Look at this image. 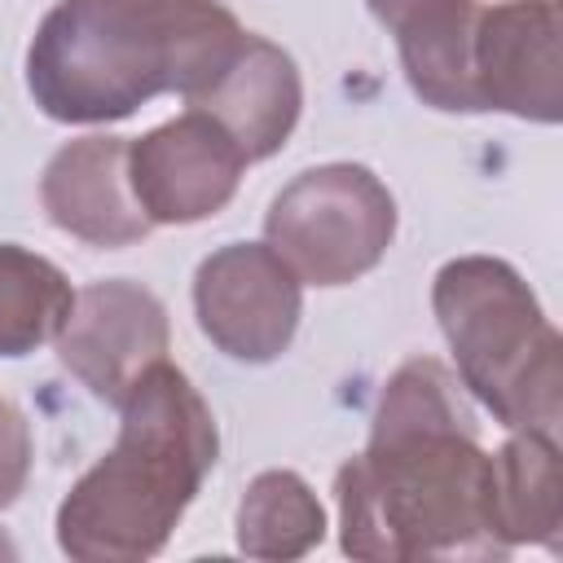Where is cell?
I'll use <instances>...</instances> for the list:
<instances>
[{"instance_id":"cell-6","label":"cell","mask_w":563,"mask_h":563,"mask_svg":"<svg viewBox=\"0 0 563 563\" xmlns=\"http://www.w3.org/2000/svg\"><path fill=\"white\" fill-rule=\"evenodd\" d=\"M198 330L242 365L277 361L303 317V282L268 242H229L194 273Z\"/></svg>"},{"instance_id":"cell-17","label":"cell","mask_w":563,"mask_h":563,"mask_svg":"<svg viewBox=\"0 0 563 563\" xmlns=\"http://www.w3.org/2000/svg\"><path fill=\"white\" fill-rule=\"evenodd\" d=\"M0 554H4V559H13V554H18V550H13V545H9V541H4V537H0Z\"/></svg>"},{"instance_id":"cell-12","label":"cell","mask_w":563,"mask_h":563,"mask_svg":"<svg viewBox=\"0 0 563 563\" xmlns=\"http://www.w3.org/2000/svg\"><path fill=\"white\" fill-rule=\"evenodd\" d=\"M493 515L501 541L515 550L523 541L559 550L563 532V479L559 440L545 431H510L493 453Z\"/></svg>"},{"instance_id":"cell-2","label":"cell","mask_w":563,"mask_h":563,"mask_svg":"<svg viewBox=\"0 0 563 563\" xmlns=\"http://www.w3.org/2000/svg\"><path fill=\"white\" fill-rule=\"evenodd\" d=\"M246 31L220 0H57L26 48V92L57 123H114L211 84Z\"/></svg>"},{"instance_id":"cell-8","label":"cell","mask_w":563,"mask_h":563,"mask_svg":"<svg viewBox=\"0 0 563 563\" xmlns=\"http://www.w3.org/2000/svg\"><path fill=\"white\" fill-rule=\"evenodd\" d=\"M242 172L246 154L202 110H185L128 141V180L150 224H198L224 211Z\"/></svg>"},{"instance_id":"cell-7","label":"cell","mask_w":563,"mask_h":563,"mask_svg":"<svg viewBox=\"0 0 563 563\" xmlns=\"http://www.w3.org/2000/svg\"><path fill=\"white\" fill-rule=\"evenodd\" d=\"M172 325L154 290L128 277L92 282L75 290L70 312L53 339L57 361L106 405H123L132 383L167 356Z\"/></svg>"},{"instance_id":"cell-15","label":"cell","mask_w":563,"mask_h":563,"mask_svg":"<svg viewBox=\"0 0 563 563\" xmlns=\"http://www.w3.org/2000/svg\"><path fill=\"white\" fill-rule=\"evenodd\" d=\"M26 479H31V427L9 400H0V510L22 497Z\"/></svg>"},{"instance_id":"cell-14","label":"cell","mask_w":563,"mask_h":563,"mask_svg":"<svg viewBox=\"0 0 563 563\" xmlns=\"http://www.w3.org/2000/svg\"><path fill=\"white\" fill-rule=\"evenodd\" d=\"M70 299L75 290L53 260L18 242H0V356H31L53 343Z\"/></svg>"},{"instance_id":"cell-11","label":"cell","mask_w":563,"mask_h":563,"mask_svg":"<svg viewBox=\"0 0 563 563\" xmlns=\"http://www.w3.org/2000/svg\"><path fill=\"white\" fill-rule=\"evenodd\" d=\"M189 110L216 119L238 141L246 163H260L277 154L299 123L303 110L299 66L282 44L246 31L233 57L211 75V84L189 97Z\"/></svg>"},{"instance_id":"cell-5","label":"cell","mask_w":563,"mask_h":563,"mask_svg":"<svg viewBox=\"0 0 563 563\" xmlns=\"http://www.w3.org/2000/svg\"><path fill=\"white\" fill-rule=\"evenodd\" d=\"M264 238L299 282L347 286L387 255L396 238V198L361 163H321L273 198Z\"/></svg>"},{"instance_id":"cell-9","label":"cell","mask_w":563,"mask_h":563,"mask_svg":"<svg viewBox=\"0 0 563 563\" xmlns=\"http://www.w3.org/2000/svg\"><path fill=\"white\" fill-rule=\"evenodd\" d=\"M471 84L479 110H501L532 123L563 119L559 4L501 0L479 4L471 35Z\"/></svg>"},{"instance_id":"cell-1","label":"cell","mask_w":563,"mask_h":563,"mask_svg":"<svg viewBox=\"0 0 563 563\" xmlns=\"http://www.w3.org/2000/svg\"><path fill=\"white\" fill-rule=\"evenodd\" d=\"M334 501L339 545L365 563L510 554L493 515V453L453 374L431 356L387 378L365 453L334 475Z\"/></svg>"},{"instance_id":"cell-10","label":"cell","mask_w":563,"mask_h":563,"mask_svg":"<svg viewBox=\"0 0 563 563\" xmlns=\"http://www.w3.org/2000/svg\"><path fill=\"white\" fill-rule=\"evenodd\" d=\"M40 202L62 233L101 251L132 246L154 229L132 194L123 136H79L62 145L44 167Z\"/></svg>"},{"instance_id":"cell-3","label":"cell","mask_w":563,"mask_h":563,"mask_svg":"<svg viewBox=\"0 0 563 563\" xmlns=\"http://www.w3.org/2000/svg\"><path fill=\"white\" fill-rule=\"evenodd\" d=\"M119 413L114 449L57 506V545L79 563L154 559L220 453L207 400L167 356L132 383Z\"/></svg>"},{"instance_id":"cell-16","label":"cell","mask_w":563,"mask_h":563,"mask_svg":"<svg viewBox=\"0 0 563 563\" xmlns=\"http://www.w3.org/2000/svg\"><path fill=\"white\" fill-rule=\"evenodd\" d=\"M365 4H369V13H374L391 35H400L405 26H413V22H422V18L440 13V9H449V4H457V0H365Z\"/></svg>"},{"instance_id":"cell-13","label":"cell","mask_w":563,"mask_h":563,"mask_svg":"<svg viewBox=\"0 0 563 563\" xmlns=\"http://www.w3.org/2000/svg\"><path fill=\"white\" fill-rule=\"evenodd\" d=\"M325 537V510L303 475L264 471L238 501V550L251 559H299Z\"/></svg>"},{"instance_id":"cell-4","label":"cell","mask_w":563,"mask_h":563,"mask_svg":"<svg viewBox=\"0 0 563 563\" xmlns=\"http://www.w3.org/2000/svg\"><path fill=\"white\" fill-rule=\"evenodd\" d=\"M457 378L506 431L559 435L563 339L532 286L493 255H457L431 282Z\"/></svg>"}]
</instances>
